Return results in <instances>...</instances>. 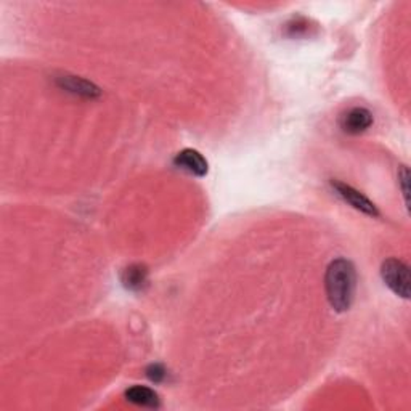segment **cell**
<instances>
[{
    "label": "cell",
    "mask_w": 411,
    "mask_h": 411,
    "mask_svg": "<svg viewBox=\"0 0 411 411\" xmlns=\"http://www.w3.org/2000/svg\"><path fill=\"white\" fill-rule=\"evenodd\" d=\"M58 84L62 86V88H64L66 92H71L74 95H82V97H87V98H93V97H98L100 91L91 82H87L84 79H81V77H76V76H63L59 77Z\"/></svg>",
    "instance_id": "6"
},
{
    "label": "cell",
    "mask_w": 411,
    "mask_h": 411,
    "mask_svg": "<svg viewBox=\"0 0 411 411\" xmlns=\"http://www.w3.org/2000/svg\"><path fill=\"white\" fill-rule=\"evenodd\" d=\"M326 294L331 307L337 312L349 311L357 288L355 267L347 259L332 260L326 270Z\"/></svg>",
    "instance_id": "1"
},
{
    "label": "cell",
    "mask_w": 411,
    "mask_h": 411,
    "mask_svg": "<svg viewBox=\"0 0 411 411\" xmlns=\"http://www.w3.org/2000/svg\"><path fill=\"white\" fill-rule=\"evenodd\" d=\"M332 187H335L337 195L341 196V198L345 202H349L350 206L355 207L357 211L366 214V216H373V217L379 216L376 206H374L373 202L369 201L365 195H361L360 192H357V190L350 187V185H345V183H341V182H335V183H332Z\"/></svg>",
    "instance_id": "3"
},
{
    "label": "cell",
    "mask_w": 411,
    "mask_h": 411,
    "mask_svg": "<svg viewBox=\"0 0 411 411\" xmlns=\"http://www.w3.org/2000/svg\"><path fill=\"white\" fill-rule=\"evenodd\" d=\"M174 164L178 169H182L195 177H204L207 174V161L199 151L196 150H183L175 156Z\"/></svg>",
    "instance_id": "4"
},
{
    "label": "cell",
    "mask_w": 411,
    "mask_h": 411,
    "mask_svg": "<svg viewBox=\"0 0 411 411\" xmlns=\"http://www.w3.org/2000/svg\"><path fill=\"white\" fill-rule=\"evenodd\" d=\"M126 398L134 405H139L143 408H158L159 397L156 392L145 386H134L126 392Z\"/></svg>",
    "instance_id": "7"
},
{
    "label": "cell",
    "mask_w": 411,
    "mask_h": 411,
    "mask_svg": "<svg viewBox=\"0 0 411 411\" xmlns=\"http://www.w3.org/2000/svg\"><path fill=\"white\" fill-rule=\"evenodd\" d=\"M148 378L154 381V383H161L166 378V369L161 365H151L148 368Z\"/></svg>",
    "instance_id": "9"
},
{
    "label": "cell",
    "mask_w": 411,
    "mask_h": 411,
    "mask_svg": "<svg viewBox=\"0 0 411 411\" xmlns=\"http://www.w3.org/2000/svg\"><path fill=\"white\" fill-rule=\"evenodd\" d=\"M373 124V115L366 108H357L349 110L341 117V127L347 134H361L371 127Z\"/></svg>",
    "instance_id": "5"
},
{
    "label": "cell",
    "mask_w": 411,
    "mask_h": 411,
    "mask_svg": "<svg viewBox=\"0 0 411 411\" xmlns=\"http://www.w3.org/2000/svg\"><path fill=\"white\" fill-rule=\"evenodd\" d=\"M122 282L127 286L129 289L134 291H140L143 289V286L148 283V272L143 265H130L124 270L122 275Z\"/></svg>",
    "instance_id": "8"
},
{
    "label": "cell",
    "mask_w": 411,
    "mask_h": 411,
    "mask_svg": "<svg viewBox=\"0 0 411 411\" xmlns=\"http://www.w3.org/2000/svg\"><path fill=\"white\" fill-rule=\"evenodd\" d=\"M398 178H400L398 182L402 183V192H403V196H405V202L408 204V178H410V174H408L407 168H402V174L398 175Z\"/></svg>",
    "instance_id": "10"
},
{
    "label": "cell",
    "mask_w": 411,
    "mask_h": 411,
    "mask_svg": "<svg viewBox=\"0 0 411 411\" xmlns=\"http://www.w3.org/2000/svg\"><path fill=\"white\" fill-rule=\"evenodd\" d=\"M381 277L384 283L397 296L408 299L410 297V269L405 262L398 259H387L381 267Z\"/></svg>",
    "instance_id": "2"
}]
</instances>
